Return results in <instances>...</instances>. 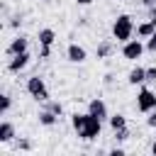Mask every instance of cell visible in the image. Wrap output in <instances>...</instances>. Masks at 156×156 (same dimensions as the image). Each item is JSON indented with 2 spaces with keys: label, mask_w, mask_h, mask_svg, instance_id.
<instances>
[{
  "label": "cell",
  "mask_w": 156,
  "mask_h": 156,
  "mask_svg": "<svg viewBox=\"0 0 156 156\" xmlns=\"http://www.w3.org/2000/svg\"><path fill=\"white\" fill-rule=\"evenodd\" d=\"M146 83H156V66L146 68Z\"/></svg>",
  "instance_id": "obj_23"
},
{
  "label": "cell",
  "mask_w": 156,
  "mask_h": 156,
  "mask_svg": "<svg viewBox=\"0 0 156 156\" xmlns=\"http://www.w3.org/2000/svg\"><path fill=\"white\" fill-rule=\"evenodd\" d=\"M76 2H78V5H90L93 0H76Z\"/></svg>",
  "instance_id": "obj_30"
},
{
  "label": "cell",
  "mask_w": 156,
  "mask_h": 156,
  "mask_svg": "<svg viewBox=\"0 0 156 156\" xmlns=\"http://www.w3.org/2000/svg\"><path fill=\"white\" fill-rule=\"evenodd\" d=\"M112 51H115V41H112V39H102V41L95 46V56H98V58H107Z\"/></svg>",
  "instance_id": "obj_13"
},
{
  "label": "cell",
  "mask_w": 156,
  "mask_h": 156,
  "mask_svg": "<svg viewBox=\"0 0 156 156\" xmlns=\"http://www.w3.org/2000/svg\"><path fill=\"white\" fill-rule=\"evenodd\" d=\"M146 124H149L151 129H156V107L149 112V117H146Z\"/></svg>",
  "instance_id": "obj_25"
},
{
  "label": "cell",
  "mask_w": 156,
  "mask_h": 156,
  "mask_svg": "<svg viewBox=\"0 0 156 156\" xmlns=\"http://www.w3.org/2000/svg\"><path fill=\"white\" fill-rule=\"evenodd\" d=\"M83 122H85V115H83V112H73V115H71V127H73L76 132H80Z\"/></svg>",
  "instance_id": "obj_18"
},
{
  "label": "cell",
  "mask_w": 156,
  "mask_h": 156,
  "mask_svg": "<svg viewBox=\"0 0 156 156\" xmlns=\"http://www.w3.org/2000/svg\"><path fill=\"white\" fill-rule=\"evenodd\" d=\"M46 107H49L56 117H63V105H61L58 100H46Z\"/></svg>",
  "instance_id": "obj_20"
},
{
  "label": "cell",
  "mask_w": 156,
  "mask_h": 156,
  "mask_svg": "<svg viewBox=\"0 0 156 156\" xmlns=\"http://www.w3.org/2000/svg\"><path fill=\"white\" fill-rule=\"evenodd\" d=\"M15 149H17V151H32L34 144H32L27 136H22V139H15Z\"/></svg>",
  "instance_id": "obj_19"
},
{
  "label": "cell",
  "mask_w": 156,
  "mask_h": 156,
  "mask_svg": "<svg viewBox=\"0 0 156 156\" xmlns=\"http://www.w3.org/2000/svg\"><path fill=\"white\" fill-rule=\"evenodd\" d=\"M144 51H146V44H141V39H129L122 44V56L127 61H139Z\"/></svg>",
  "instance_id": "obj_5"
},
{
  "label": "cell",
  "mask_w": 156,
  "mask_h": 156,
  "mask_svg": "<svg viewBox=\"0 0 156 156\" xmlns=\"http://www.w3.org/2000/svg\"><path fill=\"white\" fill-rule=\"evenodd\" d=\"M37 39H39V46H54V41H56V32H54L51 27H44V29H39Z\"/></svg>",
  "instance_id": "obj_12"
},
{
  "label": "cell",
  "mask_w": 156,
  "mask_h": 156,
  "mask_svg": "<svg viewBox=\"0 0 156 156\" xmlns=\"http://www.w3.org/2000/svg\"><path fill=\"white\" fill-rule=\"evenodd\" d=\"M134 32H136V27H134V20L129 15H117L115 17V22H112V39L124 44V41H129L134 37Z\"/></svg>",
  "instance_id": "obj_1"
},
{
  "label": "cell",
  "mask_w": 156,
  "mask_h": 156,
  "mask_svg": "<svg viewBox=\"0 0 156 156\" xmlns=\"http://www.w3.org/2000/svg\"><path fill=\"white\" fill-rule=\"evenodd\" d=\"M29 61H32V54H29V51L15 54V56H10V61H7V71H10V73H20V71H24V68L29 66Z\"/></svg>",
  "instance_id": "obj_6"
},
{
  "label": "cell",
  "mask_w": 156,
  "mask_h": 156,
  "mask_svg": "<svg viewBox=\"0 0 156 156\" xmlns=\"http://www.w3.org/2000/svg\"><path fill=\"white\" fill-rule=\"evenodd\" d=\"M110 154L112 156H124V149L122 146H115V149H110Z\"/></svg>",
  "instance_id": "obj_28"
},
{
  "label": "cell",
  "mask_w": 156,
  "mask_h": 156,
  "mask_svg": "<svg viewBox=\"0 0 156 156\" xmlns=\"http://www.w3.org/2000/svg\"><path fill=\"white\" fill-rule=\"evenodd\" d=\"M7 24H10V27H12V29H17V27H20V24H22V15H12V17H10V22H7Z\"/></svg>",
  "instance_id": "obj_24"
},
{
  "label": "cell",
  "mask_w": 156,
  "mask_h": 156,
  "mask_svg": "<svg viewBox=\"0 0 156 156\" xmlns=\"http://www.w3.org/2000/svg\"><path fill=\"white\" fill-rule=\"evenodd\" d=\"M66 58L71 61V63H83L85 58H88V51H85V46H80V44H68V49H66Z\"/></svg>",
  "instance_id": "obj_8"
},
{
  "label": "cell",
  "mask_w": 156,
  "mask_h": 156,
  "mask_svg": "<svg viewBox=\"0 0 156 156\" xmlns=\"http://www.w3.org/2000/svg\"><path fill=\"white\" fill-rule=\"evenodd\" d=\"M22 51H29V39H27L24 34H17V37L7 44L5 54H7V56H15V54H22Z\"/></svg>",
  "instance_id": "obj_7"
},
{
  "label": "cell",
  "mask_w": 156,
  "mask_h": 156,
  "mask_svg": "<svg viewBox=\"0 0 156 156\" xmlns=\"http://www.w3.org/2000/svg\"><path fill=\"white\" fill-rule=\"evenodd\" d=\"M151 154H156V139H154V144H151Z\"/></svg>",
  "instance_id": "obj_31"
},
{
  "label": "cell",
  "mask_w": 156,
  "mask_h": 156,
  "mask_svg": "<svg viewBox=\"0 0 156 156\" xmlns=\"http://www.w3.org/2000/svg\"><path fill=\"white\" fill-rule=\"evenodd\" d=\"M146 51H151V54H156V32L146 39Z\"/></svg>",
  "instance_id": "obj_22"
},
{
  "label": "cell",
  "mask_w": 156,
  "mask_h": 156,
  "mask_svg": "<svg viewBox=\"0 0 156 156\" xmlns=\"http://www.w3.org/2000/svg\"><path fill=\"white\" fill-rule=\"evenodd\" d=\"M132 134H129V127H124V129H117L115 132V141H127Z\"/></svg>",
  "instance_id": "obj_21"
},
{
  "label": "cell",
  "mask_w": 156,
  "mask_h": 156,
  "mask_svg": "<svg viewBox=\"0 0 156 156\" xmlns=\"http://www.w3.org/2000/svg\"><path fill=\"white\" fill-rule=\"evenodd\" d=\"M37 117H39V124H41V127H54V124H56V122L61 119V117H56V115H54V112H51L49 107L39 110V115H37Z\"/></svg>",
  "instance_id": "obj_14"
},
{
  "label": "cell",
  "mask_w": 156,
  "mask_h": 156,
  "mask_svg": "<svg viewBox=\"0 0 156 156\" xmlns=\"http://www.w3.org/2000/svg\"><path fill=\"white\" fill-rule=\"evenodd\" d=\"M154 107H156V93H154L151 88L141 85V88H139V93H136V110H139V112H144V115H149Z\"/></svg>",
  "instance_id": "obj_4"
},
{
  "label": "cell",
  "mask_w": 156,
  "mask_h": 156,
  "mask_svg": "<svg viewBox=\"0 0 156 156\" xmlns=\"http://www.w3.org/2000/svg\"><path fill=\"white\" fill-rule=\"evenodd\" d=\"M146 17H149V22L156 24V5H154V7H146Z\"/></svg>",
  "instance_id": "obj_26"
},
{
  "label": "cell",
  "mask_w": 156,
  "mask_h": 156,
  "mask_svg": "<svg viewBox=\"0 0 156 156\" xmlns=\"http://www.w3.org/2000/svg\"><path fill=\"white\" fill-rule=\"evenodd\" d=\"M127 83H129V85H144V83H146V68H144V66H134V68L127 73Z\"/></svg>",
  "instance_id": "obj_10"
},
{
  "label": "cell",
  "mask_w": 156,
  "mask_h": 156,
  "mask_svg": "<svg viewBox=\"0 0 156 156\" xmlns=\"http://www.w3.org/2000/svg\"><path fill=\"white\" fill-rule=\"evenodd\" d=\"M10 141H15V124L2 119L0 122V144H10Z\"/></svg>",
  "instance_id": "obj_11"
},
{
  "label": "cell",
  "mask_w": 156,
  "mask_h": 156,
  "mask_svg": "<svg viewBox=\"0 0 156 156\" xmlns=\"http://www.w3.org/2000/svg\"><path fill=\"white\" fill-rule=\"evenodd\" d=\"M10 107H12V98H10L7 93H2V95H0V115L5 117V115L10 112Z\"/></svg>",
  "instance_id": "obj_17"
},
{
  "label": "cell",
  "mask_w": 156,
  "mask_h": 156,
  "mask_svg": "<svg viewBox=\"0 0 156 156\" xmlns=\"http://www.w3.org/2000/svg\"><path fill=\"white\" fill-rule=\"evenodd\" d=\"M88 112H90V115H95V117H98V119H102V122L110 117V115H107V105H105V100H102V98H93V100L88 102Z\"/></svg>",
  "instance_id": "obj_9"
},
{
  "label": "cell",
  "mask_w": 156,
  "mask_h": 156,
  "mask_svg": "<svg viewBox=\"0 0 156 156\" xmlns=\"http://www.w3.org/2000/svg\"><path fill=\"white\" fill-rule=\"evenodd\" d=\"M51 56V46H41V51H39V58H49Z\"/></svg>",
  "instance_id": "obj_27"
},
{
  "label": "cell",
  "mask_w": 156,
  "mask_h": 156,
  "mask_svg": "<svg viewBox=\"0 0 156 156\" xmlns=\"http://www.w3.org/2000/svg\"><path fill=\"white\" fill-rule=\"evenodd\" d=\"M141 5H144V7H154V5H156V0H141Z\"/></svg>",
  "instance_id": "obj_29"
},
{
  "label": "cell",
  "mask_w": 156,
  "mask_h": 156,
  "mask_svg": "<svg viewBox=\"0 0 156 156\" xmlns=\"http://www.w3.org/2000/svg\"><path fill=\"white\" fill-rule=\"evenodd\" d=\"M24 88H27V93H29L37 102H46V100H51V98H49V88H46V83H44L41 76H29Z\"/></svg>",
  "instance_id": "obj_3"
},
{
  "label": "cell",
  "mask_w": 156,
  "mask_h": 156,
  "mask_svg": "<svg viewBox=\"0 0 156 156\" xmlns=\"http://www.w3.org/2000/svg\"><path fill=\"white\" fill-rule=\"evenodd\" d=\"M100 132H102V119H98L95 115L85 112V122H83L80 132H76V134H78L83 141H93V139L100 136Z\"/></svg>",
  "instance_id": "obj_2"
},
{
  "label": "cell",
  "mask_w": 156,
  "mask_h": 156,
  "mask_svg": "<svg viewBox=\"0 0 156 156\" xmlns=\"http://www.w3.org/2000/svg\"><path fill=\"white\" fill-rule=\"evenodd\" d=\"M107 124H110V129H112V132L124 129V127H127V117H124L122 112H115V115H110V117H107Z\"/></svg>",
  "instance_id": "obj_15"
},
{
  "label": "cell",
  "mask_w": 156,
  "mask_h": 156,
  "mask_svg": "<svg viewBox=\"0 0 156 156\" xmlns=\"http://www.w3.org/2000/svg\"><path fill=\"white\" fill-rule=\"evenodd\" d=\"M154 32H156V24H154V22H149V20L136 24V37H139V39H149Z\"/></svg>",
  "instance_id": "obj_16"
}]
</instances>
